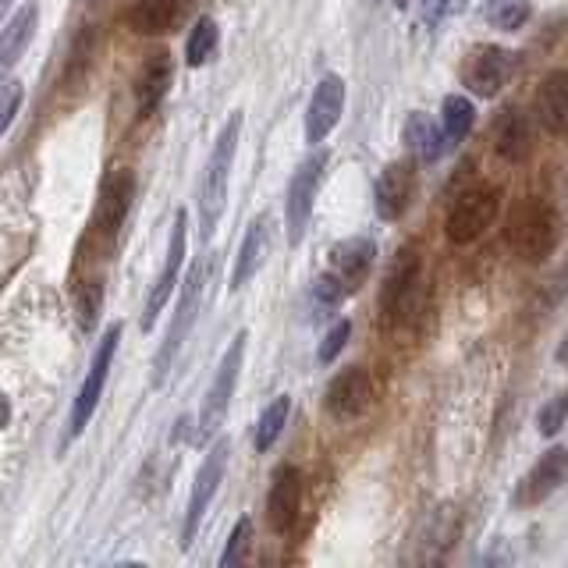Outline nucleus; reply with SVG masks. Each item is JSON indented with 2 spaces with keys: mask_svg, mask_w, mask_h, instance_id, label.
<instances>
[{
  "mask_svg": "<svg viewBox=\"0 0 568 568\" xmlns=\"http://www.w3.org/2000/svg\"><path fill=\"white\" fill-rule=\"evenodd\" d=\"M561 242V217L544 200H526L515 206L508 221V245L526 263H544Z\"/></svg>",
  "mask_w": 568,
  "mask_h": 568,
  "instance_id": "nucleus-1",
  "label": "nucleus"
},
{
  "mask_svg": "<svg viewBox=\"0 0 568 568\" xmlns=\"http://www.w3.org/2000/svg\"><path fill=\"white\" fill-rule=\"evenodd\" d=\"M239 135H242V114L235 111L221 129L217 142H213V153L206 160V174H203V189H200V224H203V239L213 235L217 227L224 203H227V178L235 168V150H239Z\"/></svg>",
  "mask_w": 568,
  "mask_h": 568,
  "instance_id": "nucleus-2",
  "label": "nucleus"
},
{
  "mask_svg": "<svg viewBox=\"0 0 568 568\" xmlns=\"http://www.w3.org/2000/svg\"><path fill=\"white\" fill-rule=\"evenodd\" d=\"M416 306H419V248L402 245L390 256V266L384 274L381 313L387 324H408V320H416Z\"/></svg>",
  "mask_w": 568,
  "mask_h": 568,
  "instance_id": "nucleus-3",
  "label": "nucleus"
},
{
  "mask_svg": "<svg viewBox=\"0 0 568 568\" xmlns=\"http://www.w3.org/2000/svg\"><path fill=\"white\" fill-rule=\"evenodd\" d=\"M203 277H206V260H195L192 271L182 284V295H178V310H174V320L164 334V345L156 352V363H153V384H164V377L171 373L178 352H182L185 337L195 324V316H200V298H203Z\"/></svg>",
  "mask_w": 568,
  "mask_h": 568,
  "instance_id": "nucleus-4",
  "label": "nucleus"
},
{
  "mask_svg": "<svg viewBox=\"0 0 568 568\" xmlns=\"http://www.w3.org/2000/svg\"><path fill=\"white\" fill-rule=\"evenodd\" d=\"M497 210H501V189L497 185H469L466 192H458V200L448 210V239L455 245H473L484 231L494 224Z\"/></svg>",
  "mask_w": 568,
  "mask_h": 568,
  "instance_id": "nucleus-5",
  "label": "nucleus"
},
{
  "mask_svg": "<svg viewBox=\"0 0 568 568\" xmlns=\"http://www.w3.org/2000/svg\"><path fill=\"white\" fill-rule=\"evenodd\" d=\"M245 342L248 334L239 331L235 342L227 345L224 359L217 366V377H213L206 398H203V413H200V426H195V440H206L221 430V423L231 408V398H235V384H239V373H242V359H245Z\"/></svg>",
  "mask_w": 568,
  "mask_h": 568,
  "instance_id": "nucleus-6",
  "label": "nucleus"
},
{
  "mask_svg": "<svg viewBox=\"0 0 568 568\" xmlns=\"http://www.w3.org/2000/svg\"><path fill=\"white\" fill-rule=\"evenodd\" d=\"M327 160L331 156L324 150H316L313 156L302 160L298 171L292 174L288 200H284V231H288V245H298L302 239H306L313 203H316V189H320V182H324Z\"/></svg>",
  "mask_w": 568,
  "mask_h": 568,
  "instance_id": "nucleus-7",
  "label": "nucleus"
},
{
  "mask_svg": "<svg viewBox=\"0 0 568 568\" xmlns=\"http://www.w3.org/2000/svg\"><path fill=\"white\" fill-rule=\"evenodd\" d=\"M511 75H515V53L497 43L473 47L458 71L462 85H466L473 97H484V100L501 93V89L511 82Z\"/></svg>",
  "mask_w": 568,
  "mask_h": 568,
  "instance_id": "nucleus-8",
  "label": "nucleus"
},
{
  "mask_svg": "<svg viewBox=\"0 0 568 568\" xmlns=\"http://www.w3.org/2000/svg\"><path fill=\"white\" fill-rule=\"evenodd\" d=\"M132 200H135V178L129 168H118L103 178L100 185V200H97V210H93V239L111 248L121 235V224L129 217L132 210Z\"/></svg>",
  "mask_w": 568,
  "mask_h": 568,
  "instance_id": "nucleus-9",
  "label": "nucleus"
},
{
  "mask_svg": "<svg viewBox=\"0 0 568 568\" xmlns=\"http://www.w3.org/2000/svg\"><path fill=\"white\" fill-rule=\"evenodd\" d=\"M118 342H121V327H106V334L100 337V345L93 352V366H89L85 381L79 387V398L71 405V423H68V440L79 437L85 430V423L93 419L97 405H100V395H103V384H106V373H111V363H114V352H118Z\"/></svg>",
  "mask_w": 568,
  "mask_h": 568,
  "instance_id": "nucleus-10",
  "label": "nucleus"
},
{
  "mask_svg": "<svg viewBox=\"0 0 568 568\" xmlns=\"http://www.w3.org/2000/svg\"><path fill=\"white\" fill-rule=\"evenodd\" d=\"M416 168H419L416 156H402V160H390L381 171L377 185H373V206H377L381 221L395 224L408 213L416 195Z\"/></svg>",
  "mask_w": 568,
  "mask_h": 568,
  "instance_id": "nucleus-11",
  "label": "nucleus"
},
{
  "mask_svg": "<svg viewBox=\"0 0 568 568\" xmlns=\"http://www.w3.org/2000/svg\"><path fill=\"white\" fill-rule=\"evenodd\" d=\"M227 455H231V440L221 437L213 448L206 452L200 473H195V484H192V497H189V511H185V529H182V547L189 550L195 532H200V523L203 515L213 501V494H217L221 479H224V469H227Z\"/></svg>",
  "mask_w": 568,
  "mask_h": 568,
  "instance_id": "nucleus-12",
  "label": "nucleus"
},
{
  "mask_svg": "<svg viewBox=\"0 0 568 568\" xmlns=\"http://www.w3.org/2000/svg\"><path fill=\"white\" fill-rule=\"evenodd\" d=\"M565 484H568V448L558 444V448H547L537 458V466L519 479L511 501H515V508H537L550 494H558Z\"/></svg>",
  "mask_w": 568,
  "mask_h": 568,
  "instance_id": "nucleus-13",
  "label": "nucleus"
},
{
  "mask_svg": "<svg viewBox=\"0 0 568 568\" xmlns=\"http://www.w3.org/2000/svg\"><path fill=\"white\" fill-rule=\"evenodd\" d=\"M185 245H189V213L178 210L174 227H171V245H168V260H164V271H160L153 292L146 298V310H142V331L153 327V320L160 316V310L168 306V298L178 288V274H182V263H185Z\"/></svg>",
  "mask_w": 568,
  "mask_h": 568,
  "instance_id": "nucleus-14",
  "label": "nucleus"
},
{
  "mask_svg": "<svg viewBox=\"0 0 568 568\" xmlns=\"http://www.w3.org/2000/svg\"><path fill=\"white\" fill-rule=\"evenodd\" d=\"M373 402V381L363 366H345L337 377L327 384V395H324V405L334 419H359Z\"/></svg>",
  "mask_w": 568,
  "mask_h": 568,
  "instance_id": "nucleus-15",
  "label": "nucleus"
},
{
  "mask_svg": "<svg viewBox=\"0 0 568 568\" xmlns=\"http://www.w3.org/2000/svg\"><path fill=\"white\" fill-rule=\"evenodd\" d=\"M345 111V79L342 75H324L313 89V100L306 106V142L320 146L342 121Z\"/></svg>",
  "mask_w": 568,
  "mask_h": 568,
  "instance_id": "nucleus-16",
  "label": "nucleus"
},
{
  "mask_svg": "<svg viewBox=\"0 0 568 568\" xmlns=\"http://www.w3.org/2000/svg\"><path fill=\"white\" fill-rule=\"evenodd\" d=\"M490 142L501 160L508 164H526L532 156V124L515 103L501 106L490 121Z\"/></svg>",
  "mask_w": 568,
  "mask_h": 568,
  "instance_id": "nucleus-17",
  "label": "nucleus"
},
{
  "mask_svg": "<svg viewBox=\"0 0 568 568\" xmlns=\"http://www.w3.org/2000/svg\"><path fill=\"white\" fill-rule=\"evenodd\" d=\"M373 260H377V245L366 235H352L345 242H337L331 248V274L345 284V292H359L363 281L373 271Z\"/></svg>",
  "mask_w": 568,
  "mask_h": 568,
  "instance_id": "nucleus-18",
  "label": "nucleus"
},
{
  "mask_svg": "<svg viewBox=\"0 0 568 568\" xmlns=\"http://www.w3.org/2000/svg\"><path fill=\"white\" fill-rule=\"evenodd\" d=\"M302 505V473L295 466H281L271 479V494H266V523L274 532H292Z\"/></svg>",
  "mask_w": 568,
  "mask_h": 568,
  "instance_id": "nucleus-19",
  "label": "nucleus"
},
{
  "mask_svg": "<svg viewBox=\"0 0 568 568\" xmlns=\"http://www.w3.org/2000/svg\"><path fill=\"white\" fill-rule=\"evenodd\" d=\"M532 114L550 135H568V71H547L540 79Z\"/></svg>",
  "mask_w": 568,
  "mask_h": 568,
  "instance_id": "nucleus-20",
  "label": "nucleus"
},
{
  "mask_svg": "<svg viewBox=\"0 0 568 568\" xmlns=\"http://www.w3.org/2000/svg\"><path fill=\"white\" fill-rule=\"evenodd\" d=\"M171 75H174V64H171V53L168 50H156L142 61L139 75H135V103H139V114H153L160 100L168 97L171 89Z\"/></svg>",
  "mask_w": 568,
  "mask_h": 568,
  "instance_id": "nucleus-21",
  "label": "nucleus"
},
{
  "mask_svg": "<svg viewBox=\"0 0 568 568\" xmlns=\"http://www.w3.org/2000/svg\"><path fill=\"white\" fill-rule=\"evenodd\" d=\"M189 14V0H135L129 26L142 36H164L178 29Z\"/></svg>",
  "mask_w": 568,
  "mask_h": 568,
  "instance_id": "nucleus-22",
  "label": "nucleus"
},
{
  "mask_svg": "<svg viewBox=\"0 0 568 568\" xmlns=\"http://www.w3.org/2000/svg\"><path fill=\"white\" fill-rule=\"evenodd\" d=\"M266 242H271V224H266V217H256L253 224L245 227L242 248L235 256V266H231V284H227L231 292H242L245 284L256 277V271L266 260Z\"/></svg>",
  "mask_w": 568,
  "mask_h": 568,
  "instance_id": "nucleus-23",
  "label": "nucleus"
},
{
  "mask_svg": "<svg viewBox=\"0 0 568 568\" xmlns=\"http://www.w3.org/2000/svg\"><path fill=\"white\" fill-rule=\"evenodd\" d=\"M402 139H405V146H408V156H416L419 164H437L440 153H444L440 121H430L423 111H413V114L405 118Z\"/></svg>",
  "mask_w": 568,
  "mask_h": 568,
  "instance_id": "nucleus-24",
  "label": "nucleus"
},
{
  "mask_svg": "<svg viewBox=\"0 0 568 568\" xmlns=\"http://www.w3.org/2000/svg\"><path fill=\"white\" fill-rule=\"evenodd\" d=\"M36 26H40V11H36L32 4H26L22 11H18L11 22H8V29L0 32V82L8 79V71L22 61V53H26V47H29V40H32V32H36Z\"/></svg>",
  "mask_w": 568,
  "mask_h": 568,
  "instance_id": "nucleus-25",
  "label": "nucleus"
},
{
  "mask_svg": "<svg viewBox=\"0 0 568 568\" xmlns=\"http://www.w3.org/2000/svg\"><path fill=\"white\" fill-rule=\"evenodd\" d=\"M476 121V106L469 97H444L440 100V132H444V146H458L466 142V135L473 132Z\"/></svg>",
  "mask_w": 568,
  "mask_h": 568,
  "instance_id": "nucleus-26",
  "label": "nucleus"
},
{
  "mask_svg": "<svg viewBox=\"0 0 568 568\" xmlns=\"http://www.w3.org/2000/svg\"><path fill=\"white\" fill-rule=\"evenodd\" d=\"M288 413H292V398L288 395H277L271 405L263 408V416H260V423H256V437H253V444H256V452L263 455V452H271L274 444H277V437H281V430H284V423H288Z\"/></svg>",
  "mask_w": 568,
  "mask_h": 568,
  "instance_id": "nucleus-27",
  "label": "nucleus"
},
{
  "mask_svg": "<svg viewBox=\"0 0 568 568\" xmlns=\"http://www.w3.org/2000/svg\"><path fill=\"white\" fill-rule=\"evenodd\" d=\"M532 14L529 0H487L484 4V18L487 26L501 29V32H519Z\"/></svg>",
  "mask_w": 568,
  "mask_h": 568,
  "instance_id": "nucleus-28",
  "label": "nucleus"
},
{
  "mask_svg": "<svg viewBox=\"0 0 568 568\" xmlns=\"http://www.w3.org/2000/svg\"><path fill=\"white\" fill-rule=\"evenodd\" d=\"M213 50H217V22H213V18H200V22H195L192 32H189L185 61L192 68H200V64H206V58Z\"/></svg>",
  "mask_w": 568,
  "mask_h": 568,
  "instance_id": "nucleus-29",
  "label": "nucleus"
},
{
  "mask_svg": "<svg viewBox=\"0 0 568 568\" xmlns=\"http://www.w3.org/2000/svg\"><path fill=\"white\" fill-rule=\"evenodd\" d=\"M345 284L337 281L331 271L327 274H320L313 281V288H310V306H313V316H327L331 310H337L345 302Z\"/></svg>",
  "mask_w": 568,
  "mask_h": 568,
  "instance_id": "nucleus-30",
  "label": "nucleus"
},
{
  "mask_svg": "<svg viewBox=\"0 0 568 568\" xmlns=\"http://www.w3.org/2000/svg\"><path fill=\"white\" fill-rule=\"evenodd\" d=\"M100 306H103V284L100 281H82L79 292H75V310H79V320H82L85 331L97 324Z\"/></svg>",
  "mask_w": 568,
  "mask_h": 568,
  "instance_id": "nucleus-31",
  "label": "nucleus"
},
{
  "mask_svg": "<svg viewBox=\"0 0 568 568\" xmlns=\"http://www.w3.org/2000/svg\"><path fill=\"white\" fill-rule=\"evenodd\" d=\"M93 43H97V32L85 29L75 40V47H71V61H68V79L71 82H82L85 71L93 68Z\"/></svg>",
  "mask_w": 568,
  "mask_h": 568,
  "instance_id": "nucleus-32",
  "label": "nucleus"
},
{
  "mask_svg": "<svg viewBox=\"0 0 568 568\" xmlns=\"http://www.w3.org/2000/svg\"><path fill=\"white\" fill-rule=\"evenodd\" d=\"M565 423H568V387L561 390V395L550 398V402L540 408V416H537V426H540V434H544V437H555Z\"/></svg>",
  "mask_w": 568,
  "mask_h": 568,
  "instance_id": "nucleus-33",
  "label": "nucleus"
},
{
  "mask_svg": "<svg viewBox=\"0 0 568 568\" xmlns=\"http://www.w3.org/2000/svg\"><path fill=\"white\" fill-rule=\"evenodd\" d=\"M348 337H352V320H334L331 331L324 334V342H320V352H316V359L320 363H334L337 355H342V348L348 345Z\"/></svg>",
  "mask_w": 568,
  "mask_h": 568,
  "instance_id": "nucleus-34",
  "label": "nucleus"
},
{
  "mask_svg": "<svg viewBox=\"0 0 568 568\" xmlns=\"http://www.w3.org/2000/svg\"><path fill=\"white\" fill-rule=\"evenodd\" d=\"M248 540H253V519H239L235 529H231V537H227L224 555H221V568H231V565L245 561Z\"/></svg>",
  "mask_w": 568,
  "mask_h": 568,
  "instance_id": "nucleus-35",
  "label": "nucleus"
},
{
  "mask_svg": "<svg viewBox=\"0 0 568 568\" xmlns=\"http://www.w3.org/2000/svg\"><path fill=\"white\" fill-rule=\"evenodd\" d=\"M18 106H22V85L4 79V82H0V135L8 132V124L18 114Z\"/></svg>",
  "mask_w": 568,
  "mask_h": 568,
  "instance_id": "nucleus-36",
  "label": "nucleus"
},
{
  "mask_svg": "<svg viewBox=\"0 0 568 568\" xmlns=\"http://www.w3.org/2000/svg\"><path fill=\"white\" fill-rule=\"evenodd\" d=\"M544 298H547V306H565V302H568V260L558 266L555 274H550Z\"/></svg>",
  "mask_w": 568,
  "mask_h": 568,
  "instance_id": "nucleus-37",
  "label": "nucleus"
},
{
  "mask_svg": "<svg viewBox=\"0 0 568 568\" xmlns=\"http://www.w3.org/2000/svg\"><path fill=\"white\" fill-rule=\"evenodd\" d=\"M448 8H452V0H423V14H426V22L430 26H437L444 14H448Z\"/></svg>",
  "mask_w": 568,
  "mask_h": 568,
  "instance_id": "nucleus-38",
  "label": "nucleus"
},
{
  "mask_svg": "<svg viewBox=\"0 0 568 568\" xmlns=\"http://www.w3.org/2000/svg\"><path fill=\"white\" fill-rule=\"evenodd\" d=\"M8 423H11V402H8L4 390H0V430H4Z\"/></svg>",
  "mask_w": 568,
  "mask_h": 568,
  "instance_id": "nucleus-39",
  "label": "nucleus"
},
{
  "mask_svg": "<svg viewBox=\"0 0 568 568\" xmlns=\"http://www.w3.org/2000/svg\"><path fill=\"white\" fill-rule=\"evenodd\" d=\"M555 363L568 369V334H565V337H561V342H558V352H555Z\"/></svg>",
  "mask_w": 568,
  "mask_h": 568,
  "instance_id": "nucleus-40",
  "label": "nucleus"
},
{
  "mask_svg": "<svg viewBox=\"0 0 568 568\" xmlns=\"http://www.w3.org/2000/svg\"><path fill=\"white\" fill-rule=\"evenodd\" d=\"M14 4V0H0V22H4V18H8V8Z\"/></svg>",
  "mask_w": 568,
  "mask_h": 568,
  "instance_id": "nucleus-41",
  "label": "nucleus"
}]
</instances>
